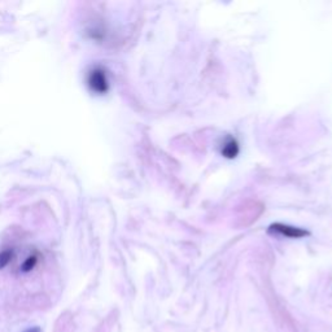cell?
<instances>
[{
    "label": "cell",
    "mask_w": 332,
    "mask_h": 332,
    "mask_svg": "<svg viewBox=\"0 0 332 332\" xmlns=\"http://www.w3.org/2000/svg\"><path fill=\"white\" fill-rule=\"evenodd\" d=\"M88 83H90L91 88L96 92H105L108 88V81L107 76L100 69H95L91 72L90 78H88Z\"/></svg>",
    "instance_id": "obj_1"
},
{
    "label": "cell",
    "mask_w": 332,
    "mask_h": 332,
    "mask_svg": "<svg viewBox=\"0 0 332 332\" xmlns=\"http://www.w3.org/2000/svg\"><path fill=\"white\" fill-rule=\"evenodd\" d=\"M273 228H275L276 231H279V232H281L283 235H287V236H304L306 232L305 231H301L298 230V228H295V227H288V226H281V225H275Z\"/></svg>",
    "instance_id": "obj_2"
},
{
    "label": "cell",
    "mask_w": 332,
    "mask_h": 332,
    "mask_svg": "<svg viewBox=\"0 0 332 332\" xmlns=\"http://www.w3.org/2000/svg\"><path fill=\"white\" fill-rule=\"evenodd\" d=\"M238 151H239V147H238V143L234 139H228L222 148V153L228 158L235 157L238 155Z\"/></svg>",
    "instance_id": "obj_3"
},
{
    "label": "cell",
    "mask_w": 332,
    "mask_h": 332,
    "mask_svg": "<svg viewBox=\"0 0 332 332\" xmlns=\"http://www.w3.org/2000/svg\"><path fill=\"white\" fill-rule=\"evenodd\" d=\"M37 264H38V256L31 254V256H29L28 258L21 264V271H22V273H29V271H31L35 266H37Z\"/></svg>",
    "instance_id": "obj_4"
},
{
    "label": "cell",
    "mask_w": 332,
    "mask_h": 332,
    "mask_svg": "<svg viewBox=\"0 0 332 332\" xmlns=\"http://www.w3.org/2000/svg\"><path fill=\"white\" fill-rule=\"evenodd\" d=\"M12 258H13V252L9 251V249L0 252V270L6 268L7 265H9Z\"/></svg>",
    "instance_id": "obj_5"
},
{
    "label": "cell",
    "mask_w": 332,
    "mask_h": 332,
    "mask_svg": "<svg viewBox=\"0 0 332 332\" xmlns=\"http://www.w3.org/2000/svg\"><path fill=\"white\" fill-rule=\"evenodd\" d=\"M23 332H42V331H40L39 327H30V328L25 329Z\"/></svg>",
    "instance_id": "obj_6"
}]
</instances>
